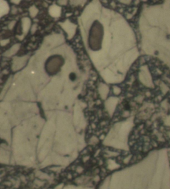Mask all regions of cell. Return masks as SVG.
Wrapping results in <instances>:
<instances>
[]
</instances>
